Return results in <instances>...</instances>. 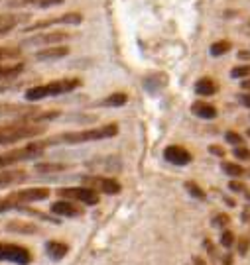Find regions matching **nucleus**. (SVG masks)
<instances>
[{
	"label": "nucleus",
	"mask_w": 250,
	"mask_h": 265,
	"mask_svg": "<svg viewBox=\"0 0 250 265\" xmlns=\"http://www.w3.org/2000/svg\"><path fill=\"white\" fill-rule=\"evenodd\" d=\"M118 134L116 124H107V126H99V128H87V130H79V132H63L55 138L46 140V146H55V144H67V146H77V144H87V142H99V140H107L114 138Z\"/></svg>",
	"instance_id": "nucleus-1"
},
{
	"label": "nucleus",
	"mask_w": 250,
	"mask_h": 265,
	"mask_svg": "<svg viewBox=\"0 0 250 265\" xmlns=\"http://www.w3.org/2000/svg\"><path fill=\"white\" fill-rule=\"evenodd\" d=\"M81 87L79 79H59V81H51L46 85H36L26 90V100L28 102H38L44 98H51V96H59V94H67L71 90Z\"/></svg>",
	"instance_id": "nucleus-2"
},
{
	"label": "nucleus",
	"mask_w": 250,
	"mask_h": 265,
	"mask_svg": "<svg viewBox=\"0 0 250 265\" xmlns=\"http://www.w3.org/2000/svg\"><path fill=\"white\" fill-rule=\"evenodd\" d=\"M46 132V126L36 124V122H16V124H8L0 128V146H8L14 142H22V140H30L36 138L40 134Z\"/></svg>",
	"instance_id": "nucleus-3"
},
{
	"label": "nucleus",
	"mask_w": 250,
	"mask_h": 265,
	"mask_svg": "<svg viewBox=\"0 0 250 265\" xmlns=\"http://www.w3.org/2000/svg\"><path fill=\"white\" fill-rule=\"evenodd\" d=\"M46 142H32L24 148L18 150H12V152H6V154L0 155V169H6V167H12L20 161H30V159H36V157H42L46 154Z\"/></svg>",
	"instance_id": "nucleus-4"
},
{
	"label": "nucleus",
	"mask_w": 250,
	"mask_h": 265,
	"mask_svg": "<svg viewBox=\"0 0 250 265\" xmlns=\"http://www.w3.org/2000/svg\"><path fill=\"white\" fill-rule=\"evenodd\" d=\"M0 261H10V263H16V265H28L32 263V253L24 245L0 242Z\"/></svg>",
	"instance_id": "nucleus-5"
},
{
	"label": "nucleus",
	"mask_w": 250,
	"mask_h": 265,
	"mask_svg": "<svg viewBox=\"0 0 250 265\" xmlns=\"http://www.w3.org/2000/svg\"><path fill=\"white\" fill-rule=\"evenodd\" d=\"M61 199H69V200H79L83 204H89V206H95L99 204L101 200V195L97 191H93L91 187H63L57 191Z\"/></svg>",
	"instance_id": "nucleus-6"
},
{
	"label": "nucleus",
	"mask_w": 250,
	"mask_h": 265,
	"mask_svg": "<svg viewBox=\"0 0 250 265\" xmlns=\"http://www.w3.org/2000/svg\"><path fill=\"white\" fill-rule=\"evenodd\" d=\"M83 185L91 187L93 191H97L99 195H118L120 193V183L111 177H101V175H83Z\"/></svg>",
	"instance_id": "nucleus-7"
},
{
	"label": "nucleus",
	"mask_w": 250,
	"mask_h": 265,
	"mask_svg": "<svg viewBox=\"0 0 250 265\" xmlns=\"http://www.w3.org/2000/svg\"><path fill=\"white\" fill-rule=\"evenodd\" d=\"M69 36L67 32H42L38 36H32L22 42V47L28 45H38V47H49V45H59L61 42H67Z\"/></svg>",
	"instance_id": "nucleus-8"
},
{
	"label": "nucleus",
	"mask_w": 250,
	"mask_h": 265,
	"mask_svg": "<svg viewBox=\"0 0 250 265\" xmlns=\"http://www.w3.org/2000/svg\"><path fill=\"white\" fill-rule=\"evenodd\" d=\"M83 20V16L81 14H77V12H67V14H63V16H55V18H49V20H40V22H34L30 24V26H26L24 28V32L28 34V32H40V30H47V28H51V26H55V24H81Z\"/></svg>",
	"instance_id": "nucleus-9"
},
{
	"label": "nucleus",
	"mask_w": 250,
	"mask_h": 265,
	"mask_svg": "<svg viewBox=\"0 0 250 265\" xmlns=\"http://www.w3.org/2000/svg\"><path fill=\"white\" fill-rule=\"evenodd\" d=\"M47 197H49V189H46V187H32V189H22V191L12 193L8 199L18 202V204H30V202L46 200Z\"/></svg>",
	"instance_id": "nucleus-10"
},
{
	"label": "nucleus",
	"mask_w": 250,
	"mask_h": 265,
	"mask_svg": "<svg viewBox=\"0 0 250 265\" xmlns=\"http://www.w3.org/2000/svg\"><path fill=\"white\" fill-rule=\"evenodd\" d=\"M51 214L53 216H59V218H77V216H83V208L75 204V200L69 199H59L51 204Z\"/></svg>",
	"instance_id": "nucleus-11"
},
{
	"label": "nucleus",
	"mask_w": 250,
	"mask_h": 265,
	"mask_svg": "<svg viewBox=\"0 0 250 265\" xmlns=\"http://www.w3.org/2000/svg\"><path fill=\"white\" fill-rule=\"evenodd\" d=\"M163 157L170 161V163H174V165H189L191 163V154L182 148V146H168L165 150H163Z\"/></svg>",
	"instance_id": "nucleus-12"
},
{
	"label": "nucleus",
	"mask_w": 250,
	"mask_h": 265,
	"mask_svg": "<svg viewBox=\"0 0 250 265\" xmlns=\"http://www.w3.org/2000/svg\"><path fill=\"white\" fill-rule=\"evenodd\" d=\"M67 45H49V47H44L36 53V59L38 61H55V59H61V57H67Z\"/></svg>",
	"instance_id": "nucleus-13"
},
{
	"label": "nucleus",
	"mask_w": 250,
	"mask_h": 265,
	"mask_svg": "<svg viewBox=\"0 0 250 265\" xmlns=\"http://www.w3.org/2000/svg\"><path fill=\"white\" fill-rule=\"evenodd\" d=\"M63 0H10V8H26V6H36V8H49V6H59Z\"/></svg>",
	"instance_id": "nucleus-14"
},
{
	"label": "nucleus",
	"mask_w": 250,
	"mask_h": 265,
	"mask_svg": "<svg viewBox=\"0 0 250 265\" xmlns=\"http://www.w3.org/2000/svg\"><path fill=\"white\" fill-rule=\"evenodd\" d=\"M67 251H69V245L63 242H55V240H51V242L46 243V253L53 259V261L63 259V257L67 255Z\"/></svg>",
	"instance_id": "nucleus-15"
},
{
	"label": "nucleus",
	"mask_w": 250,
	"mask_h": 265,
	"mask_svg": "<svg viewBox=\"0 0 250 265\" xmlns=\"http://www.w3.org/2000/svg\"><path fill=\"white\" fill-rule=\"evenodd\" d=\"M24 179H26V171H4V169H0V189L22 183Z\"/></svg>",
	"instance_id": "nucleus-16"
},
{
	"label": "nucleus",
	"mask_w": 250,
	"mask_h": 265,
	"mask_svg": "<svg viewBox=\"0 0 250 265\" xmlns=\"http://www.w3.org/2000/svg\"><path fill=\"white\" fill-rule=\"evenodd\" d=\"M191 110H193L195 116H199V118H203V120H213V118H217V108H215L213 104H207V102H193Z\"/></svg>",
	"instance_id": "nucleus-17"
},
{
	"label": "nucleus",
	"mask_w": 250,
	"mask_h": 265,
	"mask_svg": "<svg viewBox=\"0 0 250 265\" xmlns=\"http://www.w3.org/2000/svg\"><path fill=\"white\" fill-rule=\"evenodd\" d=\"M215 92H217V85L209 77H203L195 83V94H199V96H213Z\"/></svg>",
	"instance_id": "nucleus-18"
},
{
	"label": "nucleus",
	"mask_w": 250,
	"mask_h": 265,
	"mask_svg": "<svg viewBox=\"0 0 250 265\" xmlns=\"http://www.w3.org/2000/svg\"><path fill=\"white\" fill-rule=\"evenodd\" d=\"M24 16H10V14H0V38H4V36H8V32H12V28L14 26H18L20 20H22Z\"/></svg>",
	"instance_id": "nucleus-19"
},
{
	"label": "nucleus",
	"mask_w": 250,
	"mask_h": 265,
	"mask_svg": "<svg viewBox=\"0 0 250 265\" xmlns=\"http://www.w3.org/2000/svg\"><path fill=\"white\" fill-rule=\"evenodd\" d=\"M6 230L10 232H20V234H38L40 228L36 224H30V222H8L6 224Z\"/></svg>",
	"instance_id": "nucleus-20"
},
{
	"label": "nucleus",
	"mask_w": 250,
	"mask_h": 265,
	"mask_svg": "<svg viewBox=\"0 0 250 265\" xmlns=\"http://www.w3.org/2000/svg\"><path fill=\"white\" fill-rule=\"evenodd\" d=\"M221 171L225 175L232 177V179H238V177L246 175V169L242 165H238V163H232V161H223L221 163Z\"/></svg>",
	"instance_id": "nucleus-21"
},
{
	"label": "nucleus",
	"mask_w": 250,
	"mask_h": 265,
	"mask_svg": "<svg viewBox=\"0 0 250 265\" xmlns=\"http://www.w3.org/2000/svg\"><path fill=\"white\" fill-rule=\"evenodd\" d=\"M22 55V49L20 47H12V45H4L0 47V63L4 61H12V59H18Z\"/></svg>",
	"instance_id": "nucleus-22"
},
{
	"label": "nucleus",
	"mask_w": 250,
	"mask_h": 265,
	"mask_svg": "<svg viewBox=\"0 0 250 265\" xmlns=\"http://www.w3.org/2000/svg\"><path fill=\"white\" fill-rule=\"evenodd\" d=\"M24 71L22 63H14V65H0V79H14Z\"/></svg>",
	"instance_id": "nucleus-23"
},
{
	"label": "nucleus",
	"mask_w": 250,
	"mask_h": 265,
	"mask_svg": "<svg viewBox=\"0 0 250 265\" xmlns=\"http://www.w3.org/2000/svg\"><path fill=\"white\" fill-rule=\"evenodd\" d=\"M65 169H69V165L65 163H38L36 165L38 173H61Z\"/></svg>",
	"instance_id": "nucleus-24"
},
{
	"label": "nucleus",
	"mask_w": 250,
	"mask_h": 265,
	"mask_svg": "<svg viewBox=\"0 0 250 265\" xmlns=\"http://www.w3.org/2000/svg\"><path fill=\"white\" fill-rule=\"evenodd\" d=\"M126 100H128L126 92H113L111 96H107L103 100V104L105 106H122V104H126Z\"/></svg>",
	"instance_id": "nucleus-25"
},
{
	"label": "nucleus",
	"mask_w": 250,
	"mask_h": 265,
	"mask_svg": "<svg viewBox=\"0 0 250 265\" xmlns=\"http://www.w3.org/2000/svg\"><path fill=\"white\" fill-rule=\"evenodd\" d=\"M230 42H227V40H221V42H215V44L211 45V55L213 57H221V55H225V53H228L230 51Z\"/></svg>",
	"instance_id": "nucleus-26"
},
{
	"label": "nucleus",
	"mask_w": 250,
	"mask_h": 265,
	"mask_svg": "<svg viewBox=\"0 0 250 265\" xmlns=\"http://www.w3.org/2000/svg\"><path fill=\"white\" fill-rule=\"evenodd\" d=\"M185 189H187V193L191 195V197H195V199H205V191L197 185V183H193V181H187L185 183Z\"/></svg>",
	"instance_id": "nucleus-27"
},
{
	"label": "nucleus",
	"mask_w": 250,
	"mask_h": 265,
	"mask_svg": "<svg viewBox=\"0 0 250 265\" xmlns=\"http://www.w3.org/2000/svg\"><path fill=\"white\" fill-rule=\"evenodd\" d=\"M250 75V65H238L230 71V77L232 79H246Z\"/></svg>",
	"instance_id": "nucleus-28"
},
{
	"label": "nucleus",
	"mask_w": 250,
	"mask_h": 265,
	"mask_svg": "<svg viewBox=\"0 0 250 265\" xmlns=\"http://www.w3.org/2000/svg\"><path fill=\"white\" fill-rule=\"evenodd\" d=\"M234 242H236L234 234H232V232H228V230H225V232H223V236H221V245H223V247H227V249H230Z\"/></svg>",
	"instance_id": "nucleus-29"
},
{
	"label": "nucleus",
	"mask_w": 250,
	"mask_h": 265,
	"mask_svg": "<svg viewBox=\"0 0 250 265\" xmlns=\"http://www.w3.org/2000/svg\"><path fill=\"white\" fill-rule=\"evenodd\" d=\"M225 140H227L230 146H242V136L240 134H236V132H227L225 134Z\"/></svg>",
	"instance_id": "nucleus-30"
},
{
	"label": "nucleus",
	"mask_w": 250,
	"mask_h": 265,
	"mask_svg": "<svg viewBox=\"0 0 250 265\" xmlns=\"http://www.w3.org/2000/svg\"><path fill=\"white\" fill-rule=\"evenodd\" d=\"M234 157H238L240 161H248L250 150L248 148H242V146H236V148H234Z\"/></svg>",
	"instance_id": "nucleus-31"
},
{
	"label": "nucleus",
	"mask_w": 250,
	"mask_h": 265,
	"mask_svg": "<svg viewBox=\"0 0 250 265\" xmlns=\"http://www.w3.org/2000/svg\"><path fill=\"white\" fill-rule=\"evenodd\" d=\"M248 247H250V240L246 236H242V238L238 240V253H240V255H246Z\"/></svg>",
	"instance_id": "nucleus-32"
},
{
	"label": "nucleus",
	"mask_w": 250,
	"mask_h": 265,
	"mask_svg": "<svg viewBox=\"0 0 250 265\" xmlns=\"http://www.w3.org/2000/svg\"><path fill=\"white\" fill-rule=\"evenodd\" d=\"M228 220H230V218H228L227 214H217V216H215V220H213V226L223 228V226H227L228 224Z\"/></svg>",
	"instance_id": "nucleus-33"
},
{
	"label": "nucleus",
	"mask_w": 250,
	"mask_h": 265,
	"mask_svg": "<svg viewBox=\"0 0 250 265\" xmlns=\"http://www.w3.org/2000/svg\"><path fill=\"white\" fill-rule=\"evenodd\" d=\"M228 189H230V193H242V191H244V185H242L240 181L232 179V181L228 183Z\"/></svg>",
	"instance_id": "nucleus-34"
},
{
	"label": "nucleus",
	"mask_w": 250,
	"mask_h": 265,
	"mask_svg": "<svg viewBox=\"0 0 250 265\" xmlns=\"http://www.w3.org/2000/svg\"><path fill=\"white\" fill-rule=\"evenodd\" d=\"M209 154L211 155H217V157H225V150L221 148V146H209Z\"/></svg>",
	"instance_id": "nucleus-35"
},
{
	"label": "nucleus",
	"mask_w": 250,
	"mask_h": 265,
	"mask_svg": "<svg viewBox=\"0 0 250 265\" xmlns=\"http://www.w3.org/2000/svg\"><path fill=\"white\" fill-rule=\"evenodd\" d=\"M238 59H240V61H250V51H246V49L238 51Z\"/></svg>",
	"instance_id": "nucleus-36"
},
{
	"label": "nucleus",
	"mask_w": 250,
	"mask_h": 265,
	"mask_svg": "<svg viewBox=\"0 0 250 265\" xmlns=\"http://www.w3.org/2000/svg\"><path fill=\"white\" fill-rule=\"evenodd\" d=\"M240 102H242L246 108H250V92L248 94H242V96H240Z\"/></svg>",
	"instance_id": "nucleus-37"
},
{
	"label": "nucleus",
	"mask_w": 250,
	"mask_h": 265,
	"mask_svg": "<svg viewBox=\"0 0 250 265\" xmlns=\"http://www.w3.org/2000/svg\"><path fill=\"white\" fill-rule=\"evenodd\" d=\"M240 87L244 88V90H250V79H248V77H246V79H242V81H240Z\"/></svg>",
	"instance_id": "nucleus-38"
},
{
	"label": "nucleus",
	"mask_w": 250,
	"mask_h": 265,
	"mask_svg": "<svg viewBox=\"0 0 250 265\" xmlns=\"http://www.w3.org/2000/svg\"><path fill=\"white\" fill-rule=\"evenodd\" d=\"M193 265H207V263H205L201 257H197V255H195V257H193Z\"/></svg>",
	"instance_id": "nucleus-39"
},
{
	"label": "nucleus",
	"mask_w": 250,
	"mask_h": 265,
	"mask_svg": "<svg viewBox=\"0 0 250 265\" xmlns=\"http://www.w3.org/2000/svg\"><path fill=\"white\" fill-rule=\"evenodd\" d=\"M246 199H248V200H250V195H246Z\"/></svg>",
	"instance_id": "nucleus-40"
},
{
	"label": "nucleus",
	"mask_w": 250,
	"mask_h": 265,
	"mask_svg": "<svg viewBox=\"0 0 250 265\" xmlns=\"http://www.w3.org/2000/svg\"><path fill=\"white\" fill-rule=\"evenodd\" d=\"M248 136H250V130H248Z\"/></svg>",
	"instance_id": "nucleus-41"
},
{
	"label": "nucleus",
	"mask_w": 250,
	"mask_h": 265,
	"mask_svg": "<svg viewBox=\"0 0 250 265\" xmlns=\"http://www.w3.org/2000/svg\"><path fill=\"white\" fill-rule=\"evenodd\" d=\"M248 175H250V173H248Z\"/></svg>",
	"instance_id": "nucleus-42"
}]
</instances>
